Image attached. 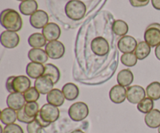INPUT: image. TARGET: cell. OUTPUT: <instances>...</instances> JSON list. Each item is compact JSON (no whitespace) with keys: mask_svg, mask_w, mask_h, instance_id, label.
<instances>
[{"mask_svg":"<svg viewBox=\"0 0 160 133\" xmlns=\"http://www.w3.org/2000/svg\"><path fill=\"white\" fill-rule=\"evenodd\" d=\"M62 92L65 97L66 100L73 101L78 97L80 93L79 88L73 83H67L62 87Z\"/></svg>","mask_w":160,"mask_h":133,"instance_id":"ffe728a7","label":"cell"},{"mask_svg":"<svg viewBox=\"0 0 160 133\" xmlns=\"http://www.w3.org/2000/svg\"><path fill=\"white\" fill-rule=\"evenodd\" d=\"M17 1H20V2H24V1H27V0H17Z\"/></svg>","mask_w":160,"mask_h":133,"instance_id":"7bdbcfd3","label":"cell"},{"mask_svg":"<svg viewBox=\"0 0 160 133\" xmlns=\"http://www.w3.org/2000/svg\"><path fill=\"white\" fill-rule=\"evenodd\" d=\"M129 1L131 6H134V7H143V6H147L149 2V1L142 2L140 0H129Z\"/></svg>","mask_w":160,"mask_h":133,"instance_id":"74e56055","label":"cell"},{"mask_svg":"<svg viewBox=\"0 0 160 133\" xmlns=\"http://www.w3.org/2000/svg\"><path fill=\"white\" fill-rule=\"evenodd\" d=\"M42 34L48 42L58 40L61 35V29L59 25L55 23H48L42 29Z\"/></svg>","mask_w":160,"mask_h":133,"instance_id":"5bb4252c","label":"cell"},{"mask_svg":"<svg viewBox=\"0 0 160 133\" xmlns=\"http://www.w3.org/2000/svg\"><path fill=\"white\" fill-rule=\"evenodd\" d=\"M35 120L38 121V122L39 123V124L41 125V126H42V128H46V127H48V126H49L50 125H51V124H49V123H47V122H45V121H44L42 119V118H41L39 113H38V115L37 116L35 117Z\"/></svg>","mask_w":160,"mask_h":133,"instance_id":"f35d334b","label":"cell"},{"mask_svg":"<svg viewBox=\"0 0 160 133\" xmlns=\"http://www.w3.org/2000/svg\"><path fill=\"white\" fill-rule=\"evenodd\" d=\"M86 10L87 8L85 4L80 0H70L65 6L67 17L74 21H78L84 18Z\"/></svg>","mask_w":160,"mask_h":133,"instance_id":"7a4b0ae2","label":"cell"},{"mask_svg":"<svg viewBox=\"0 0 160 133\" xmlns=\"http://www.w3.org/2000/svg\"><path fill=\"white\" fill-rule=\"evenodd\" d=\"M152 5L154 9L160 10V0H152Z\"/></svg>","mask_w":160,"mask_h":133,"instance_id":"ab89813d","label":"cell"},{"mask_svg":"<svg viewBox=\"0 0 160 133\" xmlns=\"http://www.w3.org/2000/svg\"><path fill=\"white\" fill-rule=\"evenodd\" d=\"M151 48L152 47L145 41H141L138 44L134 53L138 60H144L151 53Z\"/></svg>","mask_w":160,"mask_h":133,"instance_id":"4316f807","label":"cell"},{"mask_svg":"<svg viewBox=\"0 0 160 133\" xmlns=\"http://www.w3.org/2000/svg\"><path fill=\"white\" fill-rule=\"evenodd\" d=\"M117 80L119 85L124 87H128L131 85L134 81V74L131 70L128 69H122L119 72L117 76Z\"/></svg>","mask_w":160,"mask_h":133,"instance_id":"7402d4cb","label":"cell"},{"mask_svg":"<svg viewBox=\"0 0 160 133\" xmlns=\"http://www.w3.org/2000/svg\"><path fill=\"white\" fill-rule=\"evenodd\" d=\"M17 120H18L20 122L25 123V124L28 125L35 119V118H31V117L28 116V115H26V113H25L24 109L23 108L21 109V110L18 111V112H17Z\"/></svg>","mask_w":160,"mask_h":133,"instance_id":"e575fe53","label":"cell"},{"mask_svg":"<svg viewBox=\"0 0 160 133\" xmlns=\"http://www.w3.org/2000/svg\"><path fill=\"white\" fill-rule=\"evenodd\" d=\"M144 39L152 48H156L160 45V24L151 23L147 26L144 34Z\"/></svg>","mask_w":160,"mask_h":133,"instance_id":"277c9868","label":"cell"},{"mask_svg":"<svg viewBox=\"0 0 160 133\" xmlns=\"http://www.w3.org/2000/svg\"><path fill=\"white\" fill-rule=\"evenodd\" d=\"M0 120H1V122L6 126L13 124L17 120V112L9 107L3 109L1 112Z\"/></svg>","mask_w":160,"mask_h":133,"instance_id":"cb8c5ba5","label":"cell"},{"mask_svg":"<svg viewBox=\"0 0 160 133\" xmlns=\"http://www.w3.org/2000/svg\"><path fill=\"white\" fill-rule=\"evenodd\" d=\"M20 36L17 32L10 31H5L0 35V41L4 48L8 49L15 48L20 44Z\"/></svg>","mask_w":160,"mask_h":133,"instance_id":"ba28073f","label":"cell"},{"mask_svg":"<svg viewBox=\"0 0 160 133\" xmlns=\"http://www.w3.org/2000/svg\"><path fill=\"white\" fill-rule=\"evenodd\" d=\"M28 56L31 62L40 64H45L48 59L46 51L42 48H31L28 51Z\"/></svg>","mask_w":160,"mask_h":133,"instance_id":"ac0fdd59","label":"cell"},{"mask_svg":"<svg viewBox=\"0 0 160 133\" xmlns=\"http://www.w3.org/2000/svg\"><path fill=\"white\" fill-rule=\"evenodd\" d=\"M127 93H128V90L124 87L117 84V85L113 86L109 90V99L114 104H122L127 99Z\"/></svg>","mask_w":160,"mask_h":133,"instance_id":"4fadbf2b","label":"cell"},{"mask_svg":"<svg viewBox=\"0 0 160 133\" xmlns=\"http://www.w3.org/2000/svg\"><path fill=\"white\" fill-rule=\"evenodd\" d=\"M3 133H23V130L19 125L13 123L6 126L3 129Z\"/></svg>","mask_w":160,"mask_h":133,"instance_id":"d590c367","label":"cell"},{"mask_svg":"<svg viewBox=\"0 0 160 133\" xmlns=\"http://www.w3.org/2000/svg\"><path fill=\"white\" fill-rule=\"evenodd\" d=\"M53 86L54 83L52 80L46 76H41L34 81V87L41 94H48L51 90H53Z\"/></svg>","mask_w":160,"mask_h":133,"instance_id":"9a60e30c","label":"cell"},{"mask_svg":"<svg viewBox=\"0 0 160 133\" xmlns=\"http://www.w3.org/2000/svg\"><path fill=\"white\" fill-rule=\"evenodd\" d=\"M25 98L23 93H9L6 98V104L8 107L12 110L18 112L24 107L25 106Z\"/></svg>","mask_w":160,"mask_h":133,"instance_id":"8fae6325","label":"cell"},{"mask_svg":"<svg viewBox=\"0 0 160 133\" xmlns=\"http://www.w3.org/2000/svg\"><path fill=\"white\" fill-rule=\"evenodd\" d=\"M140 1H142V2H146V1H149V0H140Z\"/></svg>","mask_w":160,"mask_h":133,"instance_id":"ee69618b","label":"cell"},{"mask_svg":"<svg viewBox=\"0 0 160 133\" xmlns=\"http://www.w3.org/2000/svg\"><path fill=\"white\" fill-rule=\"evenodd\" d=\"M155 55H156V57L157 58L158 60L160 61V45H158L155 49Z\"/></svg>","mask_w":160,"mask_h":133,"instance_id":"60d3db41","label":"cell"},{"mask_svg":"<svg viewBox=\"0 0 160 133\" xmlns=\"http://www.w3.org/2000/svg\"><path fill=\"white\" fill-rule=\"evenodd\" d=\"M68 115L73 121H81L89 115V108L84 102H76L72 104L68 110Z\"/></svg>","mask_w":160,"mask_h":133,"instance_id":"3957f363","label":"cell"},{"mask_svg":"<svg viewBox=\"0 0 160 133\" xmlns=\"http://www.w3.org/2000/svg\"><path fill=\"white\" fill-rule=\"evenodd\" d=\"M127 90V100L132 104H139L146 97V91L141 86H131L128 87Z\"/></svg>","mask_w":160,"mask_h":133,"instance_id":"52a82bcc","label":"cell"},{"mask_svg":"<svg viewBox=\"0 0 160 133\" xmlns=\"http://www.w3.org/2000/svg\"><path fill=\"white\" fill-rule=\"evenodd\" d=\"M45 51L50 59H59L65 54V46L59 40H53L45 45Z\"/></svg>","mask_w":160,"mask_h":133,"instance_id":"8992f818","label":"cell"},{"mask_svg":"<svg viewBox=\"0 0 160 133\" xmlns=\"http://www.w3.org/2000/svg\"><path fill=\"white\" fill-rule=\"evenodd\" d=\"M138 58L136 57L135 54L133 53H126L123 54L120 57V62L123 65L127 67H134L135 66L138 62Z\"/></svg>","mask_w":160,"mask_h":133,"instance_id":"4dcf8cb0","label":"cell"},{"mask_svg":"<svg viewBox=\"0 0 160 133\" xmlns=\"http://www.w3.org/2000/svg\"><path fill=\"white\" fill-rule=\"evenodd\" d=\"M91 48L94 54L102 57L109 53V45L106 38L102 37H97L92 40Z\"/></svg>","mask_w":160,"mask_h":133,"instance_id":"9c48e42d","label":"cell"},{"mask_svg":"<svg viewBox=\"0 0 160 133\" xmlns=\"http://www.w3.org/2000/svg\"><path fill=\"white\" fill-rule=\"evenodd\" d=\"M30 23L35 29H43L48 23V15L44 10L38 9L30 17Z\"/></svg>","mask_w":160,"mask_h":133,"instance_id":"7c38bea8","label":"cell"},{"mask_svg":"<svg viewBox=\"0 0 160 133\" xmlns=\"http://www.w3.org/2000/svg\"><path fill=\"white\" fill-rule=\"evenodd\" d=\"M112 32L116 35L123 37V36H126V34H128L129 27H128V23L125 21L122 20H117L112 23Z\"/></svg>","mask_w":160,"mask_h":133,"instance_id":"f1b7e54d","label":"cell"},{"mask_svg":"<svg viewBox=\"0 0 160 133\" xmlns=\"http://www.w3.org/2000/svg\"><path fill=\"white\" fill-rule=\"evenodd\" d=\"M45 73L43 76H48L52 80L53 83L56 84L60 79V71L57 66L51 63L45 64Z\"/></svg>","mask_w":160,"mask_h":133,"instance_id":"d4e9b609","label":"cell"},{"mask_svg":"<svg viewBox=\"0 0 160 133\" xmlns=\"http://www.w3.org/2000/svg\"><path fill=\"white\" fill-rule=\"evenodd\" d=\"M31 79L26 76H17L12 81V89L14 93H24L31 88Z\"/></svg>","mask_w":160,"mask_h":133,"instance_id":"2e32d148","label":"cell"},{"mask_svg":"<svg viewBox=\"0 0 160 133\" xmlns=\"http://www.w3.org/2000/svg\"><path fill=\"white\" fill-rule=\"evenodd\" d=\"M145 91L148 98L153 101H158L160 99V83L157 81L151 83L146 87Z\"/></svg>","mask_w":160,"mask_h":133,"instance_id":"83f0119b","label":"cell"},{"mask_svg":"<svg viewBox=\"0 0 160 133\" xmlns=\"http://www.w3.org/2000/svg\"><path fill=\"white\" fill-rule=\"evenodd\" d=\"M158 132L160 133V127L159 128V129H158Z\"/></svg>","mask_w":160,"mask_h":133,"instance_id":"f6af8a7d","label":"cell"},{"mask_svg":"<svg viewBox=\"0 0 160 133\" xmlns=\"http://www.w3.org/2000/svg\"><path fill=\"white\" fill-rule=\"evenodd\" d=\"M138 42L134 37L131 36H123L120 37L117 43V47L120 52L126 54V53H133L136 49Z\"/></svg>","mask_w":160,"mask_h":133,"instance_id":"30bf717a","label":"cell"},{"mask_svg":"<svg viewBox=\"0 0 160 133\" xmlns=\"http://www.w3.org/2000/svg\"><path fill=\"white\" fill-rule=\"evenodd\" d=\"M23 109L26 115L31 118H35L40 112L39 105L37 102L26 103Z\"/></svg>","mask_w":160,"mask_h":133,"instance_id":"1f68e13d","label":"cell"},{"mask_svg":"<svg viewBox=\"0 0 160 133\" xmlns=\"http://www.w3.org/2000/svg\"><path fill=\"white\" fill-rule=\"evenodd\" d=\"M45 73V65L43 64L29 62L26 67V74L31 79H37L44 75Z\"/></svg>","mask_w":160,"mask_h":133,"instance_id":"e0dca14e","label":"cell"},{"mask_svg":"<svg viewBox=\"0 0 160 133\" xmlns=\"http://www.w3.org/2000/svg\"><path fill=\"white\" fill-rule=\"evenodd\" d=\"M28 44L32 48H41L45 46L46 39L41 33H34L28 37Z\"/></svg>","mask_w":160,"mask_h":133,"instance_id":"484cf974","label":"cell"},{"mask_svg":"<svg viewBox=\"0 0 160 133\" xmlns=\"http://www.w3.org/2000/svg\"><path fill=\"white\" fill-rule=\"evenodd\" d=\"M39 115L44 121L52 124L59 119V110L56 106L50 104H45L41 107Z\"/></svg>","mask_w":160,"mask_h":133,"instance_id":"5b68a950","label":"cell"},{"mask_svg":"<svg viewBox=\"0 0 160 133\" xmlns=\"http://www.w3.org/2000/svg\"><path fill=\"white\" fill-rule=\"evenodd\" d=\"M145 122L150 129H159L160 127V111L153 109L152 112L145 115Z\"/></svg>","mask_w":160,"mask_h":133,"instance_id":"44dd1931","label":"cell"},{"mask_svg":"<svg viewBox=\"0 0 160 133\" xmlns=\"http://www.w3.org/2000/svg\"><path fill=\"white\" fill-rule=\"evenodd\" d=\"M42 129H44V128H42V126L35 119L27 125L28 133H42Z\"/></svg>","mask_w":160,"mask_h":133,"instance_id":"836d02e7","label":"cell"},{"mask_svg":"<svg viewBox=\"0 0 160 133\" xmlns=\"http://www.w3.org/2000/svg\"><path fill=\"white\" fill-rule=\"evenodd\" d=\"M40 94L41 93L38 91L35 87H31L23 93V96H24L25 101L27 103L37 102V101L40 97Z\"/></svg>","mask_w":160,"mask_h":133,"instance_id":"d6a6232c","label":"cell"},{"mask_svg":"<svg viewBox=\"0 0 160 133\" xmlns=\"http://www.w3.org/2000/svg\"><path fill=\"white\" fill-rule=\"evenodd\" d=\"M1 25L6 31H20L23 26V20L18 12L12 9H6L2 11L0 17Z\"/></svg>","mask_w":160,"mask_h":133,"instance_id":"6da1fadb","label":"cell"},{"mask_svg":"<svg viewBox=\"0 0 160 133\" xmlns=\"http://www.w3.org/2000/svg\"><path fill=\"white\" fill-rule=\"evenodd\" d=\"M38 5L35 0H27L22 2L19 6L20 12L25 16H31L36 11L38 10Z\"/></svg>","mask_w":160,"mask_h":133,"instance_id":"603a6c76","label":"cell"},{"mask_svg":"<svg viewBox=\"0 0 160 133\" xmlns=\"http://www.w3.org/2000/svg\"><path fill=\"white\" fill-rule=\"evenodd\" d=\"M137 105V109L141 113L147 115L154 108V101L148 97H145Z\"/></svg>","mask_w":160,"mask_h":133,"instance_id":"f546056e","label":"cell"},{"mask_svg":"<svg viewBox=\"0 0 160 133\" xmlns=\"http://www.w3.org/2000/svg\"><path fill=\"white\" fill-rule=\"evenodd\" d=\"M70 133H84L83 132L82 130H81V129H76V130L73 131V132H71Z\"/></svg>","mask_w":160,"mask_h":133,"instance_id":"b9f144b4","label":"cell"},{"mask_svg":"<svg viewBox=\"0 0 160 133\" xmlns=\"http://www.w3.org/2000/svg\"><path fill=\"white\" fill-rule=\"evenodd\" d=\"M16 76H9L6 79V89L9 93H14L13 89H12V81H13L14 78H15Z\"/></svg>","mask_w":160,"mask_h":133,"instance_id":"8d00e7d4","label":"cell"},{"mask_svg":"<svg viewBox=\"0 0 160 133\" xmlns=\"http://www.w3.org/2000/svg\"><path fill=\"white\" fill-rule=\"evenodd\" d=\"M66 98L62 90L59 89H53L47 94L46 101L48 104L54 105L56 107H60L64 104Z\"/></svg>","mask_w":160,"mask_h":133,"instance_id":"d6986e66","label":"cell"}]
</instances>
